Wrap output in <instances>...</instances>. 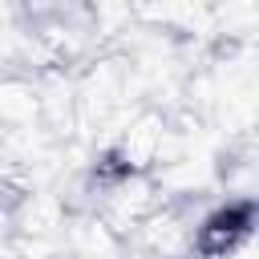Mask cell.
Listing matches in <instances>:
<instances>
[{"mask_svg":"<svg viewBox=\"0 0 259 259\" xmlns=\"http://www.w3.org/2000/svg\"><path fill=\"white\" fill-rule=\"evenodd\" d=\"M251 231V206H227L219 214H210L202 227H198V251L206 259H219L227 255L239 239H247Z\"/></svg>","mask_w":259,"mask_h":259,"instance_id":"1","label":"cell"}]
</instances>
